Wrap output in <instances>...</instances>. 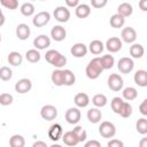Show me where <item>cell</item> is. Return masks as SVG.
<instances>
[{"mask_svg": "<svg viewBox=\"0 0 147 147\" xmlns=\"http://www.w3.org/2000/svg\"><path fill=\"white\" fill-rule=\"evenodd\" d=\"M45 60L49 64L54 65L56 69H61L62 67H64L67 64V57L56 49L47 51L46 54H45Z\"/></svg>", "mask_w": 147, "mask_h": 147, "instance_id": "1", "label": "cell"}, {"mask_svg": "<svg viewBox=\"0 0 147 147\" xmlns=\"http://www.w3.org/2000/svg\"><path fill=\"white\" fill-rule=\"evenodd\" d=\"M102 71H103V68L101 65L100 57H98V56L92 59L85 69V74L90 79H96L102 74Z\"/></svg>", "mask_w": 147, "mask_h": 147, "instance_id": "2", "label": "cell"}, {"mask_svg": "<svg viewBox=\"0 0 147 147\" xmlns=\"http://www.w3.org/2000/svg\"><path fill=\"white\" fill-rule=\"evenodd\" d=\"M99 133L101 137L106 139H110L116 134V126L109 121H103L99 125Z\"/></svg>", "mask_w": 147, "mask_h": 147, "instance_id": "3", "label": "cell"}, {"mask_svg": "<svg viewBox=\"0 0 147 147\" xmlns=\"http://www.w3.org/2000/svg\"><path fill=\"white\" fill-rule=\"evenodd\" d=\"M108 87L114 91V92H118L123 88V85H124V82H123V78L118 75V74H111L109 77H108Z\"/></svg>", "mask_w": 147, "mask_h": 147, "instance_id": "4", "label": "cell"}, {"mask_svg": "<svg viewBox=\"0 0 147 147\" xmlns=\"http://www.w3.org/2000/svg\"><path fill=\"white\" fill-rule=\"evenodd\" d=\"M51 20V14L48 11H39L38 14H36L32 18V24L36 26V28H42L45 26L46 24H48Z\"/></svg>", "mask_w": 147, "mask_h": 147, "instance_id": "5", "label": "cell"}, {"mask_svg": "<svg viewBox=\"0 0 147 147\" xmlns=\"http://www.w3.org/2000/svg\"><path fill=\"white\" fill-rule=\"evenodd\" d=\"M117 68L122 74H130L134 68V62L131 57H121L117 63Z\"/></svg>", "mask_w": 147, "mask_h": 147, "instance_id": "6", "label": "cell"}, {"mask_svg": "<svg viewBox=\"0 0 147 147\" xmlns=\"http://www.w3.org/2000/svg\"><path fill=\"white\" fill-rule=\"evenodd\" d=\"M53 15H54L55 20H56L57 22H60V23H65V22H68L69 18H70V11H69V9H68L67 7H64V6H59V7H56V8L54 9Z\"/></svg>", "mask_w": 147, "mask_h": 147, "instance_id": "7", "label": "cell"}, {"mask_svg": "<svg viewBox=\"0 0 147 147\" xmlns=\"http://www.w3.org/2000/svg\"><path fill=\"white\" fill-rule=\"evenodd\" d=\"M40 116L46 121H53L57 116V109L55 106L52 105H45L40 109Z\"/></svg>", "mask_w": 147, "mask_h": 147, "instance_id": "8", "label": "cell"}, {"mask_svg": "<svg viewBox=\"0 0 147 147\" xmlns=\"http://www.w3.org/2000/svg\"><path fill=\"white\" fill-rule=\"evenodd\" d=\"M64 117H65V121L69 124H77L80 121L82 114H80V110L77 107H71L65 111Z\"/></svg>", "mask_w": 147, "mask_h": 147, "instance_id": "9", "label": "cell"}, {"mask_svg": "<svg viewBox=\"0 0 147 147\" xmlns=\"http://www.w3.org/2000/svg\"><path fill=\"white\" fill-rule=\"evenodd\" d=\"M137 39V32L132 26H126L121 32V40L126 44H132Z\"/></svg>", "mask_w": 147, "mask_h": 147, "instance_id": "10", "label": "cell"}, {"mask_svg": "<svg viewBox=\"0 0 147 147\" xmlns=\"http://www.w3.org/2000/svg\"><path fill=\"white\" fill-rule=\"evenodd\" d=\"M33 46H34V49H37V51L46 49L47 47L51 46V38L47 37L46 34H39L38 37L34 38Z\"/></svg>", "mask_w": 147, "mask_h": 147, "instance_id": "11", "label": "cell"}, {"mask_svg": "<svg viewBox=\"0 0 147 147\" xmlns=\"http://www.w3.org/2000/svg\"><path fill=\"white\" fill-rule=\"evenodd\" d=\"M31 88H32V83L29 78H22V79L17 80L15 84V91L20 94H25V93L30 92Z\"/></svg>", "mask_w": 147, "mask_h": 147, "instance_id": "12", "label": "cell"}, {"mask_svg": "<svg viewBox=\"0 0 147 147\" xmlns=\"http://www.w3.org/2000/svg\"><path fill=\"white\" fill-rule=\"evenodd\" d=\"M105 46L110 53H117L118 51H121L123 44H122V40L118 37H110L109 39H107Z\"/></svg>", "mask_w": 147, "mask_h": 147, "instance_id": "13", "label": "cell"}, {"mask_svg": "<svg viewBox=\"0 0 147 147\" xmlns=\"http://www.w3.org/2000/svg\"><path fill=\"white\" fill-rule=\"evenodd\" d=\"M51 37L55 41H62L67 37V31L62 25H54L51 30Z\"/></svg>", "mask_w": 147, "mask_h": 147, "instance_id": "14", "label": "cell"}, {"mask_svg": "<svg viewBox=\"0 0 147 147\" xmlns=\"http://www.w3.org/2000/svg\"><path fill=\"white\" fill-rule=\"evenodd\" d=\"M87 52H88L87 46L83 42H77V44L72 45L71 48H70V53L75 57H84L87 54Z\"/></svg>", "mask_w": 147, "mask_h": 147, "instance_id": "15", "label": "cell"}, {"mask_svg": "<svg viewBox=\"0 0 147 147\" xmlns=\"http://www.w3.org/2000/svg\"><path fill=\"white\" fill-rule=\"evenodd\" d=\"M30 33H31V30L28 24L21 23L16 26V37L20 40H26L30 37Z\"/></svg>", "mask_w": 147, "mask_h": 147, "instance_id": "16", "label": "cell"}, {"mask_svg": "<svg viewBox=\"0 0 147 147\" xmlns=\"http://www.w3.org/2000/svg\"><path fill=\"white\" fill-rule=\"evenodd\" d=\"M62 136H63V130H62V126L60 124L55 123L48 129V137L51 140L57 141L60 138H62Z\"/></svg>", "mask_w": 147, "mask_h": 147, "instance_id": "17", "label": "cell"}, {"mask_svg": "<svg viewBox=\"0 0 147 147\" xmlns=\"http://www.w3.org/2000/svg\"><path fill=\"white\" fill-rule=\"evenodd\" d=\"M133 79H134V83L140 86V87H146L147 86V71L146 70H137L134 76H133Z\"/></svg>", "mask_w": 147, "mask_h": 147, "instance_id": "18", "label": "cell"}, {"mask_svg": "<svg viewBox=\"0 0 147 147\" xmlns=\"http://www.w3.org/2000/svg\"><path fill=\"white\" fill-rule=\"evenodd\" d=\"M74 102H75V105H76L78 108H85V107H87L88 103H90V98H88V95H87L86 93L79 92V93H77V94L75 95Z\"/></svg>", "mask_w": 147, "mask_h": 147, "instance_id": "19", "label": "cell"}, {"mask_svg": "<svg viewBox=\"0 0 147 147\" xmlns=\"http://www.w3.org/2000/svg\"><path fill=\"white\" fill-rule=\"evenodd\" d=\"M132 13H133V7H132V5L129 3V2H122V3H119V6L117 7V14L121 15L122 17H124V18L131 16Z\"/></svg>", "mask_w": 147, "mask_h": 147, "instance_id": "20", "label": "cell"}, {"mask_svg": "<svg viewBox=\"0 0 147 147\" xmlns=\"http://www.w3.org/2000/svg\"><path fill=\"white\" fill-rule=\"evenodd\" d=\"M75 14H76V16L78 18H86L91 14V7L87 3H79L76 7Z\"/></svg>", "mask_w": 147, "mask_h": 147, "instance_id": "21", "label": "cell"}, {"mask_svg": "<svg viewBox=\"0 0 147 147\" xmlns=\"http://www.w3.org/2000/svg\"><path fill=\"white\" fill-rule=\"evenodd\" d=\"M103 49H105L103 42H102L101 40H98V39L92 40V41L90 42V45H88V48H87V51H90V52H91L92 54H94V55L101 54Z\"/></svg>", "mask_w": 147, "mask_h": 147, "instance_id": "22", "label": "cell"}, {"mask_svg": "<svg viewBox=\"0 0 147 147\" xmlns=\"http://www.w3.org/2000/svg\"><path fill=\"white\" fill-rule=\"evenodd\" d=\"M62 140L69 147H74V146H76V145L79 144V140L77 139V137L75 136V133L72 131H67L65 133H63Z\"/></svg>", "mask_w": 147, "mask_h": 147, "instance_id": "23", "label": "cell"}, {"mask_svg": "<svg viewBox=\"0 0 147 147\" xmlns=\"http://www.w3.org/2000/svg\"><path fill=\"white\" fill-rule=\"evenodd\" d=\"M102 118V113L101 110H99V108H91L87 110V119L93 123V124H96L101 121Z\"/></svg>", "mask_w": 147, "mask_h": 147, "instance_id": "24", "label": "cell"}, {"mask_svg": "<svg viewBox=\"0 0 147 147\" xmlns=\"http://www.w3.org/2000/svg\"><path fill=\"white\" fill-rule=\"evenodd\" d=\"M7 61H8L9 64H11V65H14V67H18V65H21L22 62H23V56H22L18 52L13 51V52H10V53L8 54Z\"/></svg>", "mask_w": 147, "mask_h": 147, "instance_id": "25", "label": "cell"}, {"mask_svg": "<svg viewBox=\"0 0 147 147\" xmlns=\"http://www.w3.org/2000/svg\"><path fill=\"white\" fill-rule=\"evenodd\" d=\"M51 79H52V83L55 86H62V85H64V83H63V70L62 69H55L52 72Z\"/></svg>", "mask_w": 147, "mask_h": 147, "instance_id": "26", "label": "cell"}, {"mask_svg": "<svg viewBox=\"0 0 147 147\" xmlns=\"http://www.w3.org/2000/svg\"><path fill=\"white\" fill-rule=\"evenodd\" d=\"M145 53L144 46L141 44H133L130 46V55L133 59H140Z\"/></svg>", "mask_w": 147, "mask_h": 147, "instance_id": "27", "label": "cell"}, {"mask_svg": "<svg viewBox=\"0 0 147 147\" xmlns=\"http://www.w3.org/2000/svg\"><path fill=\"white\" fill-rule=\"evenodd\" d=\"M122 94H123V98L126 101H133L138 96V91H137V88H134L132 86H129V87H125L123 90Z\"/></svg>", "mask_w": 147, "mask_h": 147, "instance_id": "28", "label": "cell"}, {"mask_svg": "<svg viewBox=\"0 0 147 147\" xmlns=\"http://www.w3.org/2000/svg\"><path fill=\"white\" fill-rule=\"evenodd\" d=\"M100 62H101V65H102L103 70H108V69H111L114 67L115 59H114L113 55L106 54V55H103V56L100 57Z\"/></svg>", "mask_w": 147, "mask_h": 147, "instance_id": "29", "label": "cell"}, {"mask_svg": "<svg viewBox=\"0 0 147 147\" xmlns=\"http://www.w3.org/2000/svg\"><path fill=\"white\" fill-rule=\"evenodd\" d=\"M76 82V76L70 69H64L63 70V83L65 86H71Z\"/></svg>", "mask_w": 147, "mask_h": 147, "instance_id": "30", "label": "cell"}, {"mask_svg": "<svg viewBox=\"0 0 147 147\" xmlns=\"http://www.w3.org/2000/svg\"><path fill=\"white\" fill-rule=\"evenodd\" d=\"M9 146L10 147H24L25 146V139L21 134H14L9 139Z\"/></svg>", "mask_w": 147, "mask_h": 147, "instance_id": "31", "label": "cell"}, {"mask_svg": "<svg viewBox=\"0 0 147 147\" xmlns=\"http://www.w3.org/2000/svg\"><path fill=\"white\" fill-rule=\"evenodd\" d=\"M109 23H110V25H111L113 28H115V29H119V28H122V26L124 25V23H125V18L122 17L121 15H118V14L116 13V14H114V15L110 17Z\"/></svg>", "mask_w": 147, "mask_h": 147, "instance_id": "32", "label": "cell"}, {"mask_svg": "<svg viewBox=\"0 0 147 147\" xmlns=\"http://www.w3.org/2000/svg\"><path fill=\"white\" fill-rule=\"evenodd\" d=\"M25 59H26L30 63H37V62L40 61V53H39V51H37V49H34V48L29 49V51H26V53H25Z\"/></svg>", "mask_w": 147, "mask_h": 147, "instance_id": "33", "label": "cell"}, {"mask_svg": "<svg viewBox=\"0 0 147 147\" xmlns=\"http://www.w3.org/2000/svg\"><path fill=\"white\" fill-rule=\"evenodd\" d=\"M108 100H107V96L105 94H95L93 98H92V103L95 106V108H101V107H105L107 105Z\"/></svg>", "mask_w": 147, "mask_h": 147, "instance_id": "34", "label": "cell"}, {"mask_svg": "<svg viewBox=\"0 0 147 147\" xmlns=\"http://www.w3.org/2000/svg\"><path fill=\"white\" fill-rule=\"evenodd\" d=\"M21 13H22V15H24V16H32L33 14H34V6H33V3H31V2H24L22 6H21Z\"/></svg>", "mask_w": 147, "mask_h": 147, "instance_id": "35", "label": "cell"}, {"mask_svg": "<svg viewBox=\"0 0 147 147\" xmlns=\"http://www.w3.org/2000/svg\"><path fill=\"white\" fill-rule=\"evenodd\" d=\"M71 131L75 133V136L77 137V139L79 140V142H83V141L86 140V138H87V132L85 131V129H83V126L77 125V126H75L74 130H71Z\"/></svg>", "mask_w": 147, "mask_h": 147, "instance_id": "36", "label": "cell"}, {"mask_svg": "<svg viewBox=\"0 0 147 147\" xmlns=\"http://www.w3.org/2000/svg\"><path fill=\"white\" fill-rule=\"evenodd\" d=\"M123 103H124V100H123L122 98H119V96L113 98V100H111V102H110V106H111L113 111H114L115 114H119Z\"/></svg>", "mask_w": 147, "mask_h": 147, "instance_id": "37", "label": "cell"}, {"mask_svg": "<svg viewBox=\"0 0 147 147\" xmlns=\"http://www.w3.org/2000/svg\"><path fill=\"white\" fill-rule=\"evenodd\" d=\"M136 129H137L138 133L145 136V134L147 133V119H146L145 117L139 118V119L137 121V123H136Z\"/></svg>", "mask_w": 147, "mask_h": 147, "instance_id": "38", "label": "cell"}, {"mask_svg": "<svg viewBox=\"0 0 147 147\" xmlns=\"http://www.w3.org/2000/svg\"><path fill=\"white\" fill-rule=\"evenodd\" d=\"M13 77V71L7 65H3L0 68V79L3 80V82H8Z\"/></svg>", "mask_w": 147, "mask_h": 147, "instance_id": "39", "label": "cell"}, {"mask_svg": "<svg viewBox=\"0 0 147 147\" xmlns=\"http://www.w3.org/2000/svg\"><path fill=\"white\" fill-rule=\"evenodd\" d=\"M118 115H121L123 118H129L132 115V106L129 102H125L124 101V103H123V106H122L121 111H119Z\"/></svg>", "mask_w": 147, "mask_h": 147, "instance_id": "40", "label": "cell"}, {"mask_svg": "<svg viewBox=\"0 0 147 147\" xmlns=\"http://www.w3.org/2000/svg\"><path fill=\"white\" fill-rule=\"evenodd\" d=\"M14 101V98L10 93H1L0 94V105L1 106H9Z\"/></svg>", "mask_w": 147, "mask_h": 147, "instance_id": "41", "label": "cell"}, {"mask_svg": "<svg viewBox=\"0 0 147 147\" xmlns=\"http://www.w3.org/2000/svg\"><path fill=\"white\" fill-rule=\"evenodd\" d=\"M0 5L7 9H16L18 7V1L17 0H0Z\"/></svg>", "mask_w": 147, "mask_h": 147, "instance_id": "42", "label": "cell"}, {"mask_svg": "<svg viewBox=\"0 0 147 147\" xmlns=\"http://www.w3.org/2000/svg\"><path fill=\"white\" fill-rule=\"evenodd\" d=\"M106 5H107V0H91V6L96 9H100Z\"/></svg>", "mask_w": 147, "mask_h": 147, "instance_id": "43", "label": "cell"}, {"mask_svg": "<svg viewBox=\"0 0 147 147\" xmlns=\"http://www.w3.org/2000/svg\"><path fill=\"white\" fill-rule=\"evenodd\" d=\"M107 147H124V144L119 139H110L107 144Z\"/></svg>", "mask_w": 147, "mask_h": 147, "instance_id": "44", "label": "cell"}, {"mask_svg": "<svg viewBox=\"0 0 147 147\" xmlns=\"http://www.w3.org/2000/svg\"><path fill=\"white\" fill-rule=\"evenodd\" d=\"M139 111H140L141 115L147 116V99H145V100L140 103V106H139Z\"/></svg>", "mask_w": 147, "mask_h": 147, "instance_id": "45", "label": "cell"}, {"mask_svg": "<svg viewBox=\"0 0 147 147\" xmlns=\"http://www.w3.org/2000/svg\"><path fill=\"white\" fill-rule=\"evenodd\" d=\"M84 147H101V144H100L98 140L92 139V140L86 141L85 145H84Z\"/></svg>", "mask_w": 147, "mask_h": 147, "instance_id": "46", "label": "cell"}, {"mask_svg": "<svg viewBox=\"0 0 147 147\" xmlns=\"http://www.w3.org/2000/svg\"><path fill=\"white\" fill-rule=\"evenodd\" d=\"M65 5H67V8L70 7V8H76L78 5H79V1L78 0H65Z\"/></svg>", "mask_w": 147, "mask_h": 147, "instance_id": "47", "label": "cell"}, {"mask_svg": "<svg viewBox=\"0 0 147 147\" xmlns=\"http://www.w3.org/2000/svg\"><path fill=\"white\" fill-rule=\"evenodd\" d=\"M32 147H48V146H47V144H46L45 141H42V140H37V141L33 142Z\"/></svg>", "mask_w": 147, "mask_h": 147, "instance_id": "48", "label": "cell"}, {"mask_svg": "<svg viewBox=\"0 0 147 147\" xmlns=\"http://www.w3.org/2000/svg\"><path fill=\"white\" fill-rule=\"evenodd\" d=\"M139 7H140V9L142 11H146L147 10V0H141L139 2Z\"/></svg>", "mask_w": 147, "mask_h": 147, "instance_id": "49", "label": "cell"}, {"mask_svg": "<svg viewBox=\"0 0 147 147\" xmlns=\"http://www.w3.org/2000/svg\"><path fill=\"white\" fill-rule=\"evenodd\" d=\"M139 147H147V138H142L139 141Z\"/></svg>", "mask_w": 147, "mask_h": 147, "instance_id": "50", "label": "cell"}, {"mask_svg": "<svg viewBox=\"0 0 147 147\" xmlns=\"http://www.w3.org/2000/svg\"><path fill=\"white\" fill-rule=\"evenodd\" d=\"M5 21H6V18H5V15L1 13V14H0V26H2V25L5 24Z\"/></svg>", "mask_w": 147, "mask_h": 147, "instance_id": "51", "label": "cell"}, {"mask_svg": "<svg viewBox=\"0 0 147 147\" xmlns=\"http://www.w3.org/2000/svg\"><path fill=\"white\" fill-rule=\"evenodd\" d=\"M49 147H62L61 145H57V144H53L52 146H49Z\"/></svg>", "mask_w": 147, "mask_h": 147, "instance_id": "52", "label": "cell"}, {"mask_svg": "<svg viewBox=\"0 0 147 147\" xmlns=\"http://www.w3.org/2000/svg\"><path fill=\"white\" fill-rule=\"evenodd\" d=\"M1 39H2V38H1V34H0V42H1Z\"/></svg>", "mask_w": 147, "mask_h": 147, "instance_id": "53", "label": "cell"}, {"mask_svg": "<svg viewBox=\"0 0 147 147\" xmlns=\"http://www.w3.org/2000/svg\"><path fill=\"white\" fill-rule=\"evenodd\" d=\"M1 13H2V10H1V9H0V14H1Z\"/></svg>", "mask_w": 147, "mask_h": 147, "instance_id": "54", "label": "cell"}]
</instances>
